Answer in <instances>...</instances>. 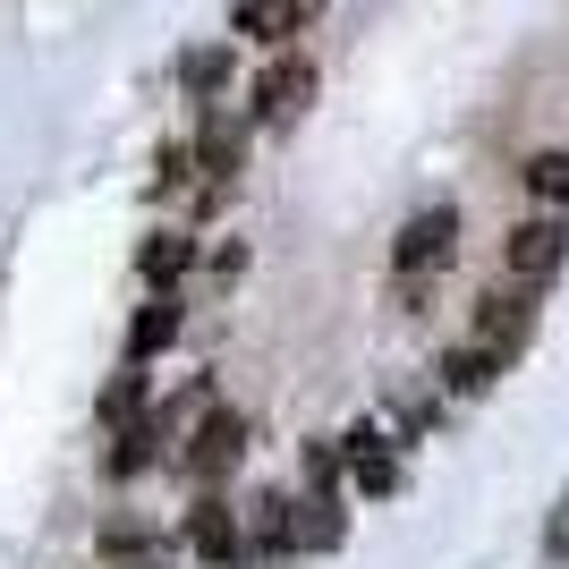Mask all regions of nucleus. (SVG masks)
Returning a JSON list of instances; mask_svg holds the SVG:
<instances>
[{
    "mask_svg": "<svg viewBox=\"0 0 569 569\" xmlns=\"http://www.w3.org/2000/svg\"><path fill=\"white\" fill-rule=\"evenodd\" d=\"M451 256H459V213H451V204L408 213L400 238H391V289H400V307H417V298H426V281H433Z\"/></svg>",
    "mask_w": 569,
    "mask_h": 569,
    "instance_id": "obj_1",
    "label": "nucleus"
},
{
    "mask_svg": "<svg viewBox=\"0 0 569 569\" xmlns=\"http://www.w3.org/2000/svg\"><path fill=\"white\" fill-rule=\"evenodd\" d=\"M332 545H340L332 501H289V493L256 501V552H332Z\"/></svg>",
    "mask_w": 569,
    "mask_h": 569,
    "instance_id": "obj_2",
    "label": "nucleus"
},
{
    "mask_svg": "<svg viewBox=\"0 0 569 569\" xmlns=\"http://www.w3.org/2000/svg\"><path fill=\"white\" fill-rule=\"evenodd\" d=\"M501 263H510L519 289H545L569 263V213H527L519 230H510V247H501Z\"/></svg>",
    "mask_w": 569,
    "mask_h": 569,
    "instance_id": "obj_3",
    "label": "nucleus"
},
{
    "mask_svg": "<svg viewBox=\"0 0 569 569\" xmlns=\"http://www.w3.org/2000/svg\"><path fill=\"white\" fill-rule=\"evenodd\" d=\"M527 332H536V298L527 289H485V307H476V349H493L501 366L527 349Z\"/></svg>",
    "mask_w": 569,
    "mask_h": 569,
    "instance_id": "obj_4",
    "label": "nucleus"
},
{
    "mask_svg": "<svg viewBox=\"0 0 569 569\" xmlns=\"http://www.w3.org/2000/svg\"><path fill=\"white\" fill-rule=\"evenodd\" d=\"M238 451H247V426H238L230 408H204V426L188 433V451H179V468L196 476V485H213V476L238 468Z\"/></svg>",
    "mask_w": 569,
    "mask_h": 569,
    "instance_id": "obj_5",
    "label": "nucleus"
},
{
    "mask_svg": "<svg viewBox=\"0 0 569 569\" xmlns=\"http://www.w3.org/2000/svg\"><path fill=\"white\" fill-rule=\"evenodd\" d=\"M307 94H315V69H307V60H272V69L256 77V119H263V128H281V119L307 111Z\"/></svg>",
    "mask_w": 569,
    "mask_h": 569,
    "instance_id": "obj_6",
    "label": "nucleus"
},
{
    "mask_svg": "<svg viewBox=\"0 0 569 569\" xmlns=\"http://www.w3.org/2000/svg\"><path fill=\"white\" fill-rule=\"evenodd\" d=\"M340 442H349V476H357V493H400V451H391V442H382L375 426H349L340 433Z\"/></svg>",
    "mask_w": 569,
    "mask_h": 569,
    "instance_id": "obj_7",
    "label": "nucleus"
},
{
    "mask_svg": "<svg viewBox=\"0 0 569 569\" xmlns=\"http://www.w3.org/2000/svg\"><path fill=\"white\" fill-rule=\"evenodd\" d=\"M170 340H179V298L162 289V298H153V307H137V323H128V375H137L153 349H170Z\"/></svg>",
    "mask_w": 569,
    "mask_h": 569,
    "instance_id": "obj_8",
    "label": "nucleus"
},
{
    "mask_svg": "<svg viewBox=\"0 0 569 569\" xmlns=\"http://www.w3.org/2000/svg\"><path fill=\"white\" fill-rule=\"evenodd\" d=\"M196 552H204V561H238V552H256L247 536H238L230 501H196Z\"/></svg>",
    "mask_w": 569,
    "mask_h": 569,
    "instance_id": "obj_9",
    "label": "nucleus"
},
{
    "mask_svg": "<svg viewBox=\"0 0 569 569\" xmlns=\"http://www.w3.org/2000/svg\"><path fill=\"white\" fill-rule=\"evenodd\" d=\"M493 375H501V357H493V349H476V340H459V349L442 357V391H459V400L493 391Z\"/></svg>",
    "mask_w": 569,
    "mask_h": 569,
    "instance_id": "obj_10",
    "label": "nucleus"
},
{
    "mask_svg": "<svg viewBox=\"0 0 569 569\" xmlns=\"http://www.w3.org/2000/svg\"><path fill=\"white\" fill-rule=\"evenodd\" d=\"M238 34H263V43H281V34H298L307 26V9H289V0H247V9H230Z\"/></svg>",
    "mask_w": 569,
    "mask_h": 569,
    "instance_id": "obj_11",
    "label": "nucleus"
},
{
    "mask_svg": "<svg viewBox=\"0 0 569 569\" xmlns=\"http://www.w3.org/2000/svg\"><path fill=\"white\" fill-rule=\"evenodd\" d=\"M137 263H144V281H179V272L196 263V238H188V230H153Z\"/></svg>",
    "mask_w": 569,
    "mask_h": 569,
    "instance_id": "obj_12",
    "label": "nucleus"
},
{
    "mask_svg": "<svg viewBox=\"0 0 569 569\" xmlns=\"http://www.w3.org/2000/svg\"><path fill=\"white\" fill-rule=\"evenodd\" d=\"M153 451H162V417H137V426L119 433V451H111V476H137V468H153Z\"/></svg>",
    "mask_w": 569,
    "mask_h": 569,
    "instance_id": "obj_13",
    "label": "nucleus"
},
{
    "mask_svg": "<svg viewBox=\"0 0 569 569\" xmlns=\"http://www.w3.org/2000/svg\"><path fill=\"white\" fill-rule=\"evenodd\" d=\"M519 179H527L536 196H545L552 213H569V144H561V153H536V162H527Z\"/></svg>",
    "mask_w": 569,
    "mask_h": 569,
    "instance_id": "obj_14",
    "label": "nucleus"
},
{
    "mask_svg": "<svg viewBox=\"0 0 569 569\" xmlns=\"http://www.w3.org/2000/svg\"><path fill=\"white\" fill-rule=\"evenodd\" d=\"M221 77H230V51H221V43H204V51H188V60H179V86H188L196 102L213 94Z\"/></svg>",
    "mask_w": 569,
    "mask_h": 569,
    "instance_id": "obj_15",
    "label": "nucleus"
},
{
    "mask_svg": "<svg viewBox=\"0 0 569 569\" xmlns=\"http://www.w3.org/2000/svg\"><path fill=\"white\" fill-rule=\"evenodd\" d=\"M545 552H552V561H569V493H561V510H552V527H545Z\"/></svg>",
    "mask_w": 569,
    "mask_h": 569,
    "instance_id": "obj_16",
    "label": "nucleus"
},
{
    "mask_svg": "<svg viewBox=\"0 0 569 569\" xmlns=\"http://www.w3.org/2000/svg\"><path fill=\"white\" fill-rule=\"evenodd\" d=\"M128 569H162V561H128Z\"/></svg>",
    "mask_w": 569,
    "mask_h": 569,
    "instance_id": "obj_17",
    "label": "nucleus"
}]
</instances>
